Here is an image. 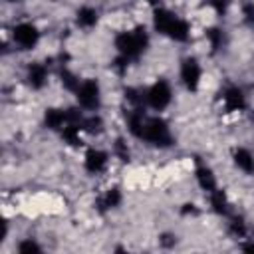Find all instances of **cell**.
<instances>
[{"mask_svg":"<svg viewBox=\"0 0 254 254\" xmlns=\"http://www.w3.org/2000/svg\"><path fill=\"white\" fill-rule=\"evenodd\" d=\"M8 2H20V0H8Z\"/></svg>","mask_w":254,"mask_h":254,"instance_id":"83f0119b","label":"cell"},{"mask_svg":"<svg viewBox=\"0 0 254 254\" xmlns=\"http://www.w3.org/2000/svg\"><path fill=\"white\" fill-rule=\"evenodd\" d=\"M119 202H121V194H119V190H117V189H111V190L105 194V198L101 200V206L113 208V206H117Z\"/></svg>","mask_w":254,"mask_h":254,"instance_id":"ac0fdd59","label":"cell"},{"mask_svg":"<svg viewBox=\"0 0 254 254\" xmlns=\"http://www.w3.org/2000/svg\"><path fill=\"white\" fill-rule=\"evenodd\" d=\"M167 36H171V38H173V40H177V42H185V40L189 38V26H187V22H185V20L175 18V22L171 24V28H169Z\"/></svg>","mask_w":254,"mask_h":254,"instance_id":"4fadbf2b","label":"cell"},{"mask_svg":"<svg viewBox=\"0 0 254 254\" xmlns=\"http://www.w3.org/2000/svg\"><path fill=\"white\" fill-rule=\"evenodd\" d=\"M230 228H232V232H234V234H238V236H244V224H242V220H234Z\"/></svg>","mask_w":254,"mask_h":254,"instance_id":"cb8c5ba5","label":"cell"},{"mask_svg":"<svg viewBox=\"0 0 254 254\" xmlns=\"http://www.w3.org/2000/svg\"><path fill=\"white\" fill-rule=\"evenodd\" d=\"M46 77H48L46 65H42V64H32V65L28 67V83H30L34 89L44 87Z\"/></svg>","mask_w":254,"mask_h":254,"instance_id":"9c48e42d","label":"cell"},{"mask_svg":"<svg viewBox=\"0 0 254 254\" xmlns=\"http://www.w3.org/2000/svg\"><path fill=\"white\" fill-rule=\"evenodd\" d=\"M210 196H212V206H214V210L218 212V214H226V196H224V192L222 190H212L210 192Z\"/></svg>","mask_w":254,"mask_h":254,"instance_id":"2e32d148","label":"cell"},{"mask_svg":"<svg viewBox=\"0 0 254 254\" xmlns=\"http://www.w3.org/2000/svg\"><path fill=\"white\" fill-rule=\"evenodd\" d=\"M224 105H226V111H238V109H244L246 101H244V95L238 87H230L224 91Z\"/></svg>","mask_w":254,"mask_h":254,"instance_id":"ba28073f","label":"cell"},{"mask_svg":"<svg viewBox=\"0 0 254 254\" xmlns=\"http://www.w3.org/2000/svg\"><path fill=\"white\" fill-rule=\"evenodd\" d=\"M242 250H246V252H254V244H244Z\"/></svg>","mask_w":254,"mask_h":254,"instance_id":"4316f807","label":"cell"},{"mask_svg":"<svg viewBox=\"0 0 254 254\" xmlns=\"http://www.w3.org/2000/svg\"><path fill=\"white\" fill-rule=\"evenodd\" d=\"M107 163V155L103 151H97V149H89L87 155H85V169L89 173H99Z\"/></svg>","mask_w":254,"mask_h":254,"instance_id":"52a82bcc","label":"cell"},{"mask_svg":"<svg viewBox=\"0 0 254 254\" xmlns=\"http://www.w3.org/2000/svg\"><path fill=\"white\" fill-rule=\"evenodd\" d=\"M206 38L210 40V46H212V48H218V44L222 42V32H220L218 28H210V30L206 32Z\"/></svg>","mask_w":254,"mask_h":254,"instance_id":"44dd1931","label":"cell"},{"mask_svg":"<svg viewBox=\"0 0 254 254\" xmlns=\"http://www.w3.org/2000/svg\"><path fill=\"white\" fill-rule=\"evenodd\" d=\"M67 123V111L64 109H48L46 111V125L50 129H60Z\"/></svg>","mask_w":254,"mask_h":254,"instance_id":"30bf717a","label":"cell"},{"mask_svg":"<svg viewBox=\"0 0 254 254\" xmlns=\"http://www.w3.org/2000/svg\"><path fill=\"white\" fill-rule=\"evenodd\" d=\"M181 79L185 81V85H187L190 91H194V89L198 87V81H200V67H198L196 60L189 58V60L183 62V65H181Z\"/></svg>","mask_w":254,"mask_h":254,"instance_id":"8992f818","label":"cell"},{"mask_svg":"<svg viewBox=\"0 0 254 254\" xmlns=\"http://www.w3.org/2000/svg\"><path fill=\"white\" fill-rule=\"evenodd\" d=\"M12 38H14V42H16L18 46H22L24 50H30V48H34V46L38 44L40 32H38V28H36L34 24L24 22V24H18V26L14 28Z\"/></svg>","mask_w":254,"mask_h":254,"instance_id":"277c9868","label":"cell"},{"mask_svg":"<svg viewBox=\"0 0 254 254\" xmlns=\"http://www.w3.org/2000/svg\"><path fill=\"white\" fill-rule=\"evenodd\" d=\"M173 22H175V16L169 10H157L155 12V28H157V32L167 34Z\"/></svg>","mask_w":254,"mask_h":254,"instance_id":"7c38bea8","label":"cell"},{"mask_svg":"<svg viewBox=\"0 0 254 254\" xmlns=\"http://www.w3.org/2000/svg\"><path fill=\"white\" fill-rule=\"evenodd\" d=\"M145 141L157 145V147H167L171 145V133H169V127L163 119L159 117H153V119H147L145 125H143V135H141Z\"/></svg>","mask_w":254,"mask_h":254,"instance_id":"7a4b0ae2","label":"cell"},{"mask_svg":"<svg viewBox=\"0 0 254 254\" xmlns=\"http://www.w3.org/2000/svg\"><path fill=\"white\" fill-rule=\"evenodd\" d=\"M147 103L157 111L165 109L171 103V87H169V83L167 81H157L147 93Z\"/></svg>","mask_w":254,"mask_h":254,"instance_id":"5b68a950","label":"cell"},{"mask_svg":"<svg viewBox=\"0 0 254 254\" xmlns=\"http://www.w3.org/2000/svg\"><path fill=\"white\" fill-rule=\"evenodd\" d=\"M210 4L214 6V10H216L218 14H224V10H226V6H228V0H210Z\"/></svg>","mask_w":254,"mask_h":254,"instance_id":"603a6c76","label":"cell"},{"mask_svg":"<svg viewBox=\"0 0 254 254\" xmlns=\"http://www.w3.org/2000/svg\"><path fill=\"white\" fill-rule=\"evenodd\" d=\"M77 101L85 109H95L99 105V85L95 79H85L77 87Z\"/></svg>","mask_w":254,"mask_h":254,"instance_id":"3957f363","label":"cell"},{"mask_svg":"<svg viewBox=\"0 0 254 254\" xmlns=\"http://www.w3.org/2000/svg\"><path fill=\"white\" fill-rule=\"evenodd\" d=\"M161 244H163V246H171V244H175L173 234H163V236H161Z\"/></svg>","mask_w":254,"mask_h":254,"instance_id":"484cf974","label":"cell"},{"mask_svg":"<svg viewBox=\"0 0 254 254\" xmlns=\"http://www.w3.org/2000/svg\"><path fill=\"white\" fill-rule=\"evenodd\" d=\"M196 181L204 190H208V192L216 190V181H214V175L210 173V169H206V167L196 169Z\"/></svg>","mask_w":254,"mask_h":254,"instance_id":"5bb4252c","label":"cell"},{"mask_svg":"<svg viewBox=\"0 0 254 254\" xmlns=\"http://www.w3.org/2000/svg\"><path fill=\"white\" fill-rule=\"evenodd\" d=\"M242 12H244V16H246V20H254V4H244V8H242Z\"/></svg>","mask_w":254,"mask_h":254,"instance_id":"d4e9b609","label":"cell"},{"mask_svg":"<svg viewBox=\"0 0 254 254\" xmlns=\"http://www.w3.org/2000/svg\"><path fill=\"white\" fill-rule=\"evenodd\" d=\"M62 83H64V87L65 89H69V91H77V87H79V79L71 73V71H67V69H62Z\"/></svg>","mask_w":254,"mask_h":254,"instance_id":"e0dca14e","label":"cell"},{"mask_svg":"<svg viewBox=\"0 0 254 254\" xmlns=\"http://www.w3.org/2000/svg\"><path fill=\"white\" fill-rule=\"evenodd\" d=\"M95 22H97V12L93 8L85 6L77 12V24L81 28H91V26H95Z\"/></svg>","mask_w":254,"mask_h":254,"instance_id":"9a60e30c","label":"cell"},{"mask_svg":"<svg viewBox=\"0 0 254 254\" xmlns=\"http://www.w3.org/2000/svg\"><path fill=\"white\" fill-rule=\"evenodd\" d=\"M234 163L238 169H242L244 173H254V157L250 151L246 149H238L234 153Z\"/></svg>","mask_w":254,"mask_h":254,"instance_id":"8fae6325","label":"cell"},{"mask_svg":"<svg viewBox=\"0 0 254 254\" xmlns=\"http://www.w3.org/2000/svg\"><path fill=\"white\" fill-rule=\"evenodd\" d=\"M115 153L119 155V159H121V161H127V159H129V151H127V145H125L121 139H117V143H115Z\"/></svg>","mask_w":254,"mask_h":254,"instance_id":"7402d4cb","label":"cell"},{"mask_svg":"<svg viewBox=\"0 0 254 254\" xmlns=\"http://www.w3.org/2000/svg\"><path fill=\"white\" fill-rule=\"evenodd\" d=\"M145 2H155V0H145Z\"/></svg>","mask_w":254,"mask_h":254,"instance_id":"f1b7e54d","label":"cell"},{"mask_svg":"<svg viewBox=\"0 0 254 254\" xmlns=\"http://www.w3.org/2000/svg\"><path fill=\"white\" fill-rule=\"evenodd\" d=\"M101 119L99 117H95V115H91V117H87V119H83V123H81V127L85 129V131H89V133H97V131H101Z\"/></svg>","mask_w":254,"mask_h":254,"instance_id":"d6986e66","label":"cell"},{"mask_svg":"<svg viewBox=\"0 0 254 254\" xmlns=\"http://www.w3.org/2000/svg\"><path fill=\"white\" fill-rule=\"evenodd\" d=\"M147 46V34L143 28H137L135 32H123L115 38V48L125 58H137Z\"/></svg>","mask_w":254,"mask_h":254,"instance_id":"6da1fadb","label":"cell"},{"mask_svg":"<svg viewBox=\"0 0 254 254\" xmlns=\"http://www.w3.org/2000/svg\"><path fill=\"white\" fill-rule=\"evenodd\" d=\"M42 248L34 242V240H24V242H20V246H18V252H22V254H32V252H40Z\"/></svg>","mask_w":254,"mask_h":254,"instance_id":"ffe728a7","label":"cell"}]
</instances>
